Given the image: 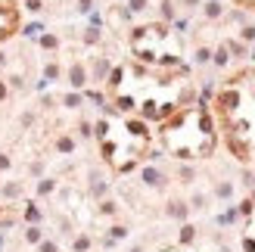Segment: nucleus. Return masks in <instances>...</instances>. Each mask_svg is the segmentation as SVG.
I'll return each instance as SVG.
<instances>
[{
    "mask_svg": "<svg viewBox=\"0 0 255 252\" xmlns=\"http://www.w3.org/2000/svg\"><path fill=\"white\" fill-rule=\"evenodd\" d=\"M215 118L239 159H255V69L239 72L215 97Z\"/></svg>",
    "mask_w": 255,
    "mask_h": 252,
    "instance_id": "f257e3e1",
    "label": "nucleus"
},
{
    "mask_svg": "<svg viewBox=\"0 0 255 252\" xmlns=\"http://www.w3.org/2000/svg\"><path fill=\"white\" fill-rule=\"evenodd\" d=\"M103 156L115 168H131L149 150V131L140 122H106L103 125Z\"/></svg>",
    "mask_w": 255,
    "mask_h": 252,
    "instance_id": "f03ea898",
    "label": "nucleus"
},
{
    "mask_svg": "<svg viewBox=\"0 0 255 252\" xmlns=\"http://www.w3.org/2000/svg\"><path fill=\"white\" fill-rule=\"evenodd\" d=\"M19 22H22V16H19L16 0H0V44L10 41L19 32Z\"/></svg>",
    "mask_w": 255,
    "mask_h": 252,
    "instance_id": "7ed1b4c3",
    "label": "nucleus"
},
{
    "mask_svg": "<svg viewBox=\"0 0 255 252\" xmlns=\"http://www.w3.org/2000/svg\"><path fill=\"white\" fill-rule=\"evenodd\" d=\"M237 3H243V6H249V10H255V0H237Z\"/></svg>",
    "mask_w": 255,
    "mask_h": 252,
    "instance_id": "20e7f679",
    "label": "nucleus"
}]
</instances>
